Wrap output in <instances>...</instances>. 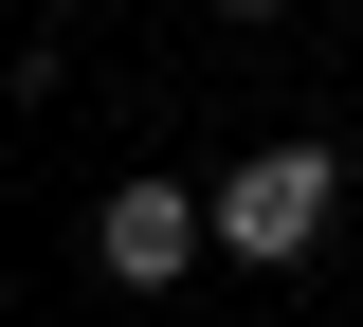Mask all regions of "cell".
<instances>
[{
	"label": "cell",
	"mask_w": 363,
	"mask_h": 327,
	"mask_svg": "<svg viewBox=\"0 0 363 327\" xmlns=\"http://www.w3.org/2000/svg\"><path fill=\"white\" fill-rule=\"evenodd\" d=\"M327 218H345V164H327V145H255V164H218V255H236V273L327 255Z\"/></svg>",
	"instance_id": "6da1fadb"
},
{
	"label": "cell",
	"mask_w": 363,
	"mask_h": 327,
	"mask_svg": "<svg viewBox=\"0 0 363 327\" xmlns=\"http://www.w3.org/2000/svg\"><path fill=\"white\" fill-rule=\"evenodd\" d=\"M200 255H218V200H200V182H109V200H91V273H109V291H182Z\"/></svg>",
	"instance_id": "7a4b0ae2"
},
{
	"label": "cell",
	"mask_w": 363,
	"mask_h": 327,
	"mask_svg": "<svg viewBox=\"0 0 363 327\" xmlns=\"http://www.w3.org/2000/svg\"><path fill=\"white\" fill-rule=\"evenodd\" d=\"M218 18H272V0H218Z\"/></svg>",
	"instance_id": "3957f363"
}]
</instances>
